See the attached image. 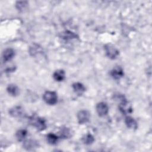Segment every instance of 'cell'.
<instances>
[{"label": "cell", "mask_w": 152, "mask_h": 152, "mask_svg": "<svg viewBox=\"0 0 152 152\" xmlns=\"http://www.w3.org/2000/svg\"><path fill=\"white\" fill-rule=\"evenodd\" d=\"M29 122L39 131H43L46 128L45 120L36 115H33L29 118Z\"/></svg>", "instance_id": "6da1fadb"}, {"label": "cell", "mask_w": 152, "mask_h": 152, "mask_svg": "<svg viewBox=\"0 0 152 152\" xmlns=\"http://www.w3.org/2000/svg\"><path fill=\"white\" fill-rule=\"evenodd\" d=\"M119 99L120 100V103L119 104V109L120 111L125 115L131 113L132 111V106L131 104L126 100L125 97L121 96Z\"/></svg>", "instance_id": "7a4b0ae2"}, {"label": "cell", "mask_w": 152, "mask_h": 152, "mask_svg": "<svg viewBox=\"0 0 152 152\" xmlns=\"http://www.w3.org/2000/svg\"><path fill=\"white\" fill-rule=\"evenodd\" d=\"M44 101L49 104L53 105L58 102V96L56 93L52 91H46L43 95Z\"/></svg>", "instance_id": "3957f363"}, {"label": "cell", "mask_w": 152, "mask_h": 152, "mask_svg": "<svg viewBox=\"0 0 152 152\" xmlns=\"http://www.w3.org/2000/svg\"><path fill=\"white\" fill-rule=\"evenodd\" d=\"M104 50L106 55L110 59H114L119 55V50L112 44H107L104 46Z\"/></svg>", "instance_id": "277c9868"}, {"label": "cell", "mask_w": 152, "mask_h": 152, "mask_svg": "<svg viewBox=\"0 0 152 152\" xmlns=\"http://www.w3.org/2000/svg\"><path fill=\"white\" fill-rule=\"evenodd\" d=\"M9 113L11 116L14 118H21L24 117L26 113L23 108L21 106H14L11 108L9 110Z\"/></svg>", "instance_id": "5b68a950"}, {"label": "cell", "mask_w": 152, "mask_h": 152, "mask_svg": "<svg viewBox=\"0 0 152 152\" xmlns=\"http://www.w3.org/2000/svg\"><path fill=\"white\" fill-rule=\"evenodd\" d=\"M90 118V113L86 110H81L77 113L78 121L80 124H84L89 121Z\"/></svg>", "instance_id": "8992f818"}, {"label": "cell", "mask_w": 152, "mask_h": 152, "mask_svg": "<svg viewBox=\"0 0 152 152\" xmlns=\"http://www.w3.org/2000/svg\"><path fill=\"white\" fill-rule=\"evenodd\" d=\"M96 111L100 116H104L106 115L109 112V107L107 104L104 102H100L96 105Z\"/></svg>", "instance_id": "52a82bcc"}, {"label": "cell", "mask_w": 152, "mask_h": 152, "mask_svg": "<svg viewBox=\"0 0 152 152\" xmlns=\"http://www.w3.org/2000/svg\"><path fill=\"white\" fill-rule=\"evenodd\" d=\"M110 75L115 80H119L124 75V70L120 66H116L111 70Z\"/></svg>", "instance_id": "ba28073f"}, {"label": "cell", "mask_w": 152, "mask_h": 152, "mask_svg": "<svg viewBox=\"0 0 152 152\" xmlns=\"http://www.w3.org/2000/svg\"><path fill=\"white\" fill-rule=\"evenodd\" d=\"M38 146V142L33 140H27L23 142V147L27 150H33Z\"/></svg>", "instance_id": "9c48e42d"}, {"label": "cell", "mask_w": 152, "mask_h": 152, "mask_svg": "<svg viewBox=\"0 0 152 152\" xmlns=\"http://www.w3.org/2000/svg\"><path fill=\"white\" fill-rule=\"evenodd\" d=\"M15 55V52L12 48L6 49L2 53V58L4 61L7 62L10 61Z\"/></svg>", "instance_id": "30bf717a"}, {"label": "cell", "mask_w": 152, "mask_h": 152, "mask_svg": "<svg viewBox=\"0 0 152 152\" xmlns=\"http://www.w3.org/2000/svg\"><path fill=\"white\" fill-rule=\"evenodd\" d=\"M72 88L74 92L79 96L82 95L86 91V87L84 86L82 83L78 82L74 83L72 84Z\"/></svg>", "instance_id": "8fae6325"}, {"label": "cell", "mask_w": 152, "mask_h": 152, "mask_svg": "<svg viewBox=\"0 0 152 152\" xmlns=\"http://www.w3.org/2000/svg\"><path fill=\"white\" fill-rule=\"evenodd\" d=\"M7 91L12 96H17L19 94L20 90L17 86L14 84H9L7 88Z\"/></svg>", "instance_id": "7c38bea8"}, {"label": "cell", "mask_w": 152, "mask_h": 152, "mask_svg": "<svg viewBox=\"0 0 152 152\" xmlns=\"http://www.w3.org/2000/svg\"><path fill=\"white\" fill-rule=\"evenodd\" d=\"M61 37L65 40H71L73 39H77L78 37V36L75 33H74L72 31H68V30H65V31H63L61 34Z\"/></svg>", "instance_id": "4fadbf2b"}, {"label": "cell", "mask_w": 152, "mask_h": 152, "mask_svg": "<svg viewBox=\"0 0 152 152\" xmlns=\"http://www.w3.org/2000/svg\"><path fill=\"white\" fill-rule=\"evenodd\" d=\"M125 122L127 127H128L130 129H137L138 125L136 122V121L131 116H126L125 119Z\"/></svg>", "instance_id": "5bb4252c"}, {"label": "cell", "mask_w": 152, "mask_h": 152, "mask_svg": "<svg viewBox=\"0 0 152 152\" xmlns=\"http://www.w3.org/2000/svg\"><path fill=\"white\" fill-rule=\"evenodd\" d=\"M53 77L56 81H62L65 79V72L63 69H58L54 72Z\"/></svg>", "instance_id": "9a60e30c"}, {"label": "cell", "mask_w": 152, "mask_h": 152, "mask_svg": "<svg viewBox=\"0 0 152 152\" xmlns=\"http://www.w3.org/2000/svg\"><path fill=\"white\" fill-rule=\"evenodd\" d=\"M59 137L52 133H49L47 135V141L48 142L49 144H52V145H54L56 144L58 141Z\"/></svg>", "instance_id": "2e32d148"}, {"label": "cell", "mask_w": 152, "mask_h": 152, "mask_svg": "<svg viewBox=\"0 0 152 152\" xmlns=\"http://www.w3.org/2000/svg\"><path fill=\"white\" fill-rule=\"evenodd\" d=\"M27 135V131L26 129H19L16 132V137L18 141H23L26 137Z\"/></svg>", "instance_id": "e0dca14e"}, {"label": "cell", "mask_w": 152, "mask_h": 152, "mask_svg": "<svg viewBox=\"0 0 152 152\" xmlns=\"http://www.w3.org/2000/svg\"><path fill=\"white\" fill-rule=\"evenodd\" d=\"M60 137L62 138H68L71 137V130L66 127L62 128L60 131Z\"/></svg>", "instance_id": "ac0fdd59"}, {"label": "cell", "mask_w": 152, "mask_h": 152, "mask_svg": "<svg viewBox=\"0 0 152 152\" xmlns=\"http://www.w3.org/2000/svg\"><path fill=\"white\" fill-rule=\"evenodd\" d=\"M83 142L87 145H90L91 144H92L94 141V137L90 134H86L82 138Z\"/></svg>", "instance_id": "d6986e66"}, {"label": "cell", "mask_w": 152, "mask_h": 152, "mask_svg": "<svg viewBox=\"0 0 152 152\" xmlns=\"http://www.w3.org/2000/svg\"><path fill=\"white\" fill-rule=\"evenodd\" d=\"M27 5V1H18L16 3V7L20 10H23Z\"/></svg>", "instance_id": "ffe728a7"}]
</instances>
